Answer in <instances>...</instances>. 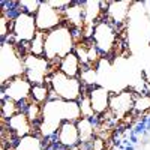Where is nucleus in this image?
Returning <instances> with one entry per match:
<instances>
[{"mask_svg":"<svg viewBox=\"0 0 150 150\" xmlns=\"http://www.w3.org/2000/svg\"><path fill=\"white\" fill-rule=\"evenodd\" d=\"M81 119L80 104L74 101H63L51 96L50 101L42 105V120L39 125V134L45 141L54 138L59 128L65 122H78Z\"/></svg>","mask_w":150,"mask_h":150,"instance_id":"f257e3e1","label":"nucleus"},{"mask_svg":"<svg viewBox=\"0 0 150 150\" xmlns=\"http://www.w3.org/2000/svg\"><path fill=\"white\" fill-rule=\"evenodd\" d=\"M78 41L75 32L68 24H62L57 29L45 33V54L53 65H56L60 59L75 51Z\"/></svg>","mask_w":150,"mask_h":150,"instance_id":"f03ea898","label":"nucleus"},{"mask_svg":"<svg viewBox=\"0 0 150 150\" xmlns=\"http://www.w3.org/2000/svg\"><path fill=\"white\" fill-rule=\"evenodd\" d=\"M24 56L21 54L17 44L11 41H3L0 48V83L5 86L8 81L14 80L17 77L24 75Z\"/></svg>","mask_w":150,"mask_h":150,"instance_id":"7ed1b4c3","label":"nucleus"},{"mask_svg":"<svg viewBox=\"0 0 150 150\" xmlns=\"http://www.w3.org/2000/svg\"><path fill=\"white\" fill-rule=\"evenodd\" d=\"M48 86L51 89V96H56L63 101L78 102L83 95L87 92L86 86L80 78H71L68 75L59 72L57 69L48 78Z\"/></svg>","mask_w":150,"mask_h":150,"instance_id":"20e7f679","label":"nucleus"},{"mask_svg":"<svg viewBox=\"0 0 150 150\" xmlns=\"http://www.w3.org/2000/svg\"><path fill=\"white\" fill-rule=\"evenodd\" d=\"M119 38H120V30L116 26H112L105 17H102L93 26L90 41L93 42L98 51L101 53V56L108 57L116 53Z\"/></svg>","mask_w":150,"mask_h":150,"instance_id":"39448f33","label":"nucleus"},{"mask_svg":"<svg viewBox=\"0 0 150 150\" xmlns=\"http://www.w3.org/2000/svg\"><path fill=\"white\" fill-rule=\"evenodd\" d=\"M36 35H38V26L35 15L20 11L12 18L11 35L6 41H11L17 45H29L35 39Z\"/></svg>","mask_w":150,"mask_h":150,"instance_id":"423d86ee","label":"nucleus"},{"mask_svg":"<svg viewBox=\"0 0 150 150\" xmlns=\"http://www.w3.org/2000/svg\"><path fill=\"white\" fill-rule=\"evenodd\" d=\"M24 62V77H26L32 86L36 84H48V78L56 71V66L47 57H39L33 54H26L23 59Z\"/></svg>","mask_w":150,"mask_h":150,"instance_id":"0eeeda50","label":"nucleus"},{"mask_svg":"<svg viewBox=\"0 0 150 150\" xmlns=\"http://www.w3.org/2000/svg\"><path fill=\"white\" fill-rule=\"evenodd\" d=\"M138 93H135L131 87H126L123 90L114 92L111 95L110 101V111L107 116H111L116 120H123L125 117H129V114L134 112L135 98Z\"/></svg>","mask_w":150,"mask_h":150,"instance_id":"6e6552de","label":"nucleus"},{"mask_svg":"<svg viewBox=\"0 0 150 150\" xmlns=\"http://www.w3.org/2000/svg\"><path fill=\"white\" fill-rule=\"evenodd\" d=\"M32 83L24 75L17 77L2 86V99H11L18 104L21 110V107L32 101Z\"/></svg>","mask_w":150,"mask_h":150,"instance_id":"1a4fd4ad","label":"nucleus"},{"mask_svg":"<svg viewBox=\"0 0 150 150\" xmlns=\"http://www.w3.org/2000/svg\"><path fill=\"white\" fill-rule=\"evenodd\" d=\"M35 20H36L38 32H42V33H48L57 29L59 26H62V24H65L63 12L54 9L48 3V0H42L39 9L35 14Z\"/></svg>","mask_w":150,"mask_h":150,"instance_id":"9d476101","label":"nucleus"},{"mask_svg":"<svg viewBox=\"0 0 150 150\" xmlns=\"http://www.w3.org/2000/svg\"><path fill=\"white\" fill-rule=\"evenodd\" d=\"M132 5L134 2H102L104 17L112 26H116L119 30H122L129 23Z\"/></svg>","mask_w":150,"mask_h":150,"instance_id":"9b49d317","label":"nucleus"},{"mask_svg":"<svg viewBox=\"0 0 150 150\" xmlns=\"http://www.w3.org/2000/svg\"><path fill=\"white\" fill-rule=\"evenodd\" d=\"M89 102L92 105V110L95 112V116L99 119L101 116H105L110 111V101H111V90L105 86H92L86 92Z\"/></svg>","mask_w":150,"mask_h":150,"instance_id":"f8f14e48","label":"nucleus"},{"mask_svg":"<svg viewBox=\"0 0 150 150\" xmlns=\"http://www.w3.org/2000/svg\"><path fill=\"white\" fill-rule=\"evenodd\" d=\"M2 126L14 137L15 140H20L23 137H27L30 134H35L33 125L30 123L29 117L26 116V112H17L15 116H12L9 120H2Z\"/></svg>","mask_w":150,"mask_h":150,"instance_id":"ddd939ff","label":"nucleus"},{"mask_svg":"<svg viewBox=\"0 0 150 150\" xmlns=\"http://www.w3.org/2000/svg\"><path fill=\"white\" fill-rule=\"evenodd\" d=\"M54 138L57 146H60L63 150H69L72 147L80 146V132L77 122H65L59 128Z\"/></svg>","mask_w":150,"mask_h":150,"instance_id":"4468645a","label":"nucleus"},{"mask_svg":"<svg viewBox=\"0 0 150 150\" xmlns=\"http://www.w3.org/2000/svg\"><path fill=\"white\" fill-rule=\"evenodd\" d=\"M54 66H56V69L59 72L68 75V77H71V78H80V75H81V72L84 69L80 57L77 56L75 51L68 54V56H65L63 59H60Z\"/></svg>","mask_w":150,"mask_h":150,"instance_id":"2eb2a0df","label":"nucleus"},{"mask_svg":"<svg viewBox=\"0 0 150 150\" xmlns=\"http://www.w3.org/2000/svg\"><path fill=\"white\" fill-rule=\"evenodd\" d=\"M63 20L65 24L74 30L84 29V11H83V2H72L65 11H63Z\"/></svg>","mask_w":150,"mask_h":150,"instance_id":"dca6fc26","label":"nucleus"},{"mask_svg":"<svg viewBox=\"0 0 150 150\" xmlns=\"http://www.w3.org/2000/svg\"><path fill=\"white\" fill-rule=\"evenodd\" d=\"M96 119H86L81 117L77 122V126H78V132H80V144L83 146H89L98 134V125H96Z\"/></svg>","mask_w":150,"mask_h":150,"instance_id":"f3484780","label":"nucleus"},{"mask_svg":"<svg viewBox=\"0 0 150 150\" xmlns=\"http://www.w3.org/2000/svg\"><path fill=\"white\" fill-rule=\"evenodd\" d=\"M11 150H47L45 140L39 134H30L27 137L17 140L15 144L11 147Z\"/></svg>","mask_w":150,"mask_h":150,"instance_id":"a211bd4d","label":"nucleus"},{"mask_svg":"<svg viewBox=\"0 0 150 150\" xmlns=\"http://www.w3.org/2000/svg\"><path fill=\"white\" fill-rule=\"evenodd\" d=\"M51 98V89L48 84H36L32 87V101L35 104L44 105Z\"/></svg>","mask_w":150,"mask_h":150,"instance_id":"6ab92c4d","label":"nucleus"},{"mask_svg":"<svg viewBox=\"0 0 150 150\" xmlns=\"http://www.w3.org/2000/svg\"><path fill=\"white\" fill-rule=\"evenodd\" d=\"M29 53L33 56L44 57V54H45V33L38 32L35 39L29 44Z\"/></svg>","mask_w":150,"mask_h":150,"instance_id":"aec40b11","label":"nucleus"},{"mask_svg":"<svg viewBox=\"0 0 150 150\" xmlns=\"http://www.w3.org/2000/svg\"><path fill=\"white\" fill-rule=\"evenodd\" d=\"M20 112V105L15 104L11 99H2V105H0V114H2V120H9L12 116H15Z\"/></svg>","mask_w":150,"mask_h":150,"instance_id":"412c9836","label":"nucleus"},{"mask_svg":"<svg viewBox=\"0 0 150 150\" xmlns=\"http://www.w3.org/2000/svg\"><path fill=\"white\" fill-rule=\"evenodd\" d=\"M150 110V95L147 93H138L135 98V105H134V112H143Z\"/></svg>","mask_w":150,"mask_h":150,"instance_id":"4be33fe9","label":"nucleus"},{"mask_svg":"<svg viewBox=\"0 0 150 150\" xmlns=\"http://www.w3.org/2000/svg\"><path fill=\"white\" fill-rule=\"evenodd\" d=\"M41 3H42V0H20V2H18V8L23 12H27V14L35 15L38 12V9H39Z\"/></svg>","mask_w":150,"mask_h":150,"instance_id":"5701e85b","label":"nucleus"},{"mask_svg":"<svg viewBox=\"0 0 150 150\" xmlns=\"http://www.w3.org/2000/svg\"><path fill=\"white\" fill-rule=\"evenodd\" d=\"M78 104H80V110H81V117H86V119H95L96 117L93 110H92V105L89 102V98H87L86 93L83 95V98L78 101Z\"/></svg>","mask_w":150,"mask_h":150,"instance_id":"b1692460","label":"nucleus"},{"mask_svg":"<svg viewBox=\"0 0 150 150\" xmlns=\"http://www.w3.org/2000/svg\"><path fill=\"white\" fill-rule=\"evenodd\" d=\"M141 77L146 83H150V45L144 51V59H143V69H141Z\"/></svg>","mask_w":150,"mask_h":150,"instance_id":"393cba45","label":"nucleus"},{"mask_svg":"<svg viewBox=\"0 0 150 150\" xmlns=\"http://www.w3.org/2000/svg\"><path fill=\"white\" fill-rule=\"evenodd\" d=\"M72 2H74V0H48V3L51 5L54 9L62 11V12H63V11H65Z\"/></svg>","mask_w":150,"mask_h":150,"instance_id":"a878e982","label":"nucleus"},{"mask_svg":"<svg viewBox=\"0 0 150 150\" xmlns=\"http://www.w3.org/2000/svg\"><path fill=\"white\" fill-rule=\"evenodd\" d=\"M90 150H105V140L101 137H95V140L89 144Z\"/></svg>","mask_w":150,"mask_h":150,"instance_id":"bb28decb","label":"nucleus"},{"mask_svg":"<svg viewBox=\"0 0 150 150\" xmlns=\"http://www.w3.org/2000/svg\"><path fill=\"white\" fill-rule=\"evenodd\" d=\"M143 9H144V14H146L147 21L150 23V0H147V2H143Z\"/></svg>","mask_w":150,"mask_h":150,"instance_id":"cd10ccee","label":"nucleus"},{"mask_svg":"<svg viewBox=\"0 0 150 150\" xmlns=\"http://www.w3.org/2000/svg\"><path fill=\"white\" fill-rule=\"evenodd\" d=\"M69 150H81V147H80V146H77V147H72V149H69Z\"/></svg>","mask_w":150,"mask_h":150,"instance_id":"c85d7f7f","label":"nucleus"},{"mask_svg":"<svg viewBox=\"0 0 150 150\" xmlns=\"http://www.w3.org/2000/svg\"><path fill=\"white\" fill-rule=\"evenodd\" d=\"M149 45H150V41H149Z\"/></svg>","mask_w":150,"mask_h":150,"instance_id":"c756f323","label":"nucleus"}]
</instances>
